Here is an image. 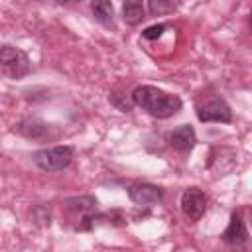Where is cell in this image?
Segmentation results:
<instances>
[{"label":"cell","mask_w":252,"mask_h":252,"mask_svg":"<svg viewBox=\"0 0 252 252\" xmlns=\"http://www.w3.org/2000/svg\"><path fill=\"white\" fill-rule=\"evenodd\" d=\"M126 193L128 199L138 207H150L163 201V189L154 183H132Z\"/></svg>","instance_id":"obj_9"},{"label":"cell","mask_w":252,"mask_h":252,"mask_svg":"<svg viewBox=\"0 0 252 252\" xmlns=\"http://www.w3.org/2000/svg\"><path fill=\"white\" fill-rule=\"evenodd\" d=\"M195 114L199 122H232V108L220 94H207L197 100Z\"/></svg>","instance_id":"obj_4"},{"label":"cell","mask_w":252,"mask_h":252,"mask_svg":"<svg viewBox=\"0 0 252 252\" xmlns=\"http://www.w3.org/2000/svg\"><path fill=\"white\" fill-rule=\"evenodd\" d=\"M167 144L181 154H189L197 144L195 128L191 124H181V126L173 128L171 132H167Z\"/></svg>","instance_id":"obj_10"},{"label":"cell","mask_w":252,"mask_h":252,"mask_svg":"<svg viewBox=\"0 0 252 252\" xmlns=\"http://www.w3.org/2000/svg\"><path fill=\"white\" fill-rule=\"evenodd\" d=\"M148 10L152 16H163V14H169L175 10V4L169 2V0H150L148 2Z\"/></svg>","instance_id":"obj_13"},{"label":"cell","mask_w":252,"mask_h":252,"mask_svg":"<svg viewBox=\"0 0 252 252\" xmlns=\"http://www.w3.org/2000/svg\"><path fill=\"white\" fill-rule=\"evenodd\" d=\"M207 203H209V199H207L205 191L199 189V187H187V189L181 193V201H179L183 215H185L191 222L201 220V217H203L205 211H207Z\"/></svg>","instance_id":"obj_7"},{"label":"cell","mask_w":252,"mask_h":252,"mask_svg":"<svg viewBox=\"0 0 252 252\" xmlns=\"http://www.w3.org/2000/svg\"><path fill=\"white\" fill-rule=\"evenodd\" d=\"M165 30H167L165 24H154V26H150V28H146V30L142 32V37H144V39H158V37L163 35Z\"/></svg>","instance_id":"obj_14"},{"label":"cell","mask_w":252,"mask_h":252,"mask_svg":"<svg viewBox=\"0 0 252 252\" xmlns=\"http://www.w3.org/2000/svg\"><path fill=\"white\" fill-rule=\"evenodd\" d=\"M0 67L12 79H24L32 71L28 53L16 45H10V43L0 45Z\"/></svg>","instance_id":"obj_6"},{"label":"cell","mask_w":252,"mask_h":252,"mask_svg":"<svg viewBox=\"0 0 252 252\" xmlns=\"http://www.w3.org/2000/svg\"><path fill=\"white\" fill-rule=\"evenodd\" d=\"M146 18V6L140 0H126L122 4V20L128 26H138Z\"/></svg>","instance_id":"obj_12"},{"label":"cell","mask_w":252,"mask_h":252,"mask_svg":"<svg viewBox=\"0 0 252 252\" xmlns=\"http://www.w3.org/2000/svg\"><path fill=\"white\" fill-rule=\"evenodd\" d=\"M91 12H93V18L98 24H102L104 28H112L114 30V6H112V2H108V0L93 2L91 4Z\"/></svg>","instance_id":"obj_11"},{"label":"cell","mask_w":252,"mask_h":252,"mask_svg":"<svg viewBox=\"0 0 252 252\" xmlns=\"http://www.w3.org/2000/svg\"><path fill=\"white\" fill-rule=\"evenodd\" d=\"M98 201L93 195H77L63 201V211L67 217L77 220V230H91L93 228V213H96Z\"/></svg>","instance_id":"obj_3"},{"label":"cell","mask_w":252,"mask_h":252,"mask_svg":"<svg viewBox=\"0 0 252 252\" xmlns=\"http://www.w3.org/2000/svg\"><path fill=\"white\" fill-rule=\"evenodd\" d=\"M130 100H132V104H136L146 114H150L158 120L171 118L183 106V100L177 94H171V93L158 89L154 85H138L132 91Z\"/></svg>","instance_id":"obj_1"},{"label":"cell","mask_w":252,"mask_h":252,"mask_svg":"<svg viewBox=\"0 0 252 252\" xmlns=\"http://www.w3.org/2000/svg\"><path fill=\"white\" fill-rule=\"evenodd\" d=\"M14 132L20 134L22 138L35 140V142H51L59 136L57 126L41 120L39 116H24L14 124Z\"/></svg>","instance_id":"obj_5"},{"label":"cell","mask_w":252,"mask_h":252,"mask_svg":"<svg viewBox=\"0 0 252 252\" xmlns=\"http://www.w3.org/2000/svg\"><path fill=\"white\" fill-rule=\"evenodd\" d=\"M73 158H75V148L67 146V144L47 146V148L35 150L32 154V161L41 171H63L71 165Z\"/></svg>","instance_id":"obj_2"},{"label":"cell","mask_w":252,"mask_h":252,"mask_svg":"<svg viewBox=\"0 0 252 252\" xmlns=\"http://www.w3.org/2000/svg\"><path fill=\"white\" fill-rule=\"evenodd\" d=\"M220 238L232 250H240V248L246 246V242H248V228H246V220H244L240 211H232L226 228L220 232Z\"/></svg>","instance_id":"obj_8"}]
</instances>
